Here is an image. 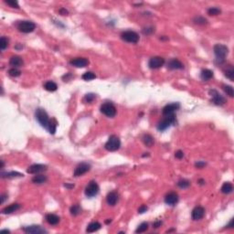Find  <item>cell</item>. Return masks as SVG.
Masks as SVG:
<instances>
[{
  "mask_svg": "<svg viewBox=\"0 0 234 234\" xmlns=\"http://www.w3.org/2000/svg\"><path fill=\"white\" fill-rule=\"evenodd\" d=\"M81 211H82V209H81L80 205H78V204H75V205L71 206V210H70L71 214L73 215V216L79 215V214L81 213Z\"/></svg>",
  "mask_w": 234,
  "mask_h": 234,
  "instance_id": "31",
  "label": "cell"
},
{
  "mask_svg": "<svg viewBox=\"0 0 234 234\" xmlns=\"http://www.w3.org/2000/svg\"><path fill=\"white\" fill-rule=\"evenodd\" d=\"M16 27L22 33H30L34 31V29L36 28V25L32 21L24 20V21L18 22L16 25Z\"/></svg>",
  "mask_w": 234,
  "mask_h": 234,
  "instance_id": "5",
  "label": "cell"
},
{
  "mask_svg": "<svg viewBox=\"0 0 234 234\" xmlns=\"http://www.w3.org/2000/svg\"><path fill=\"white\" fill-rule=\"evenodd\" d=\"M221 13V10L218 7H210L208 10V14L210 16H218Z\"/></svg>",
  "mask_w": 234,
  "mask_h": 234,
  "instance_id": "38",
  "label": "cell"
},
{
  "mask_svg": "<svg viewBox=\"0 0 234 234\" xmlns=\"http://www.w3.org/2000/svg\"><path fill=\"white\" fill-rule=\"evenodd\" d=\"M223 90L227 93V95H229L230 97H233L234 96L233 88L232 86H230V85H223Z\"/></svg>",
  "mask_w": 234,
  "mask_h": 234,
  "instance_id": "40",
  "label": "cell"
},
{
  "mask_svg": "<svg viewBox=\"0 0 234 234\" xmlns=\"http://www.w3.org/2000/svg\"><path fill=\"white\" fill-rule=\"evenodd\" d=\"M19 209H20V205L17 204V203H14V204H11V205L5 207V209H3L2 210V213L3 214H11V213L16 211Z\"/></svg>",
  "mask_w": 234,
  "mask_h": 234,
  "instance_id": "22",
  "label": "cell"
},
{
  "mask_svg": "<svg viewBox=\"0 0 234 234\" xmlns=\"http://www.w3.org/2000/svg\"><path fill=\"white\" fill-rule=\"evenodd\" d=\"M23 232H25L26 233L29 234H41V233H47L48 232L43 229L42 227L38 226V225H32V226H27V227H24Z\"/></svg>",
  "mask_w": 234,
  "mask_h": 234,
  "instance_id": "12",
  "label": "cell"
},
{
  "mask_svg": "<svg viewBox=\"0 0 234 234\" xmlns=\"http://www.w3.org/2000/svg\"><path fill=\"white\" fill-rule=\"evenodd\" d=\"M101 227H102L101 223H99L98 221H93V222H92L88 225V227L86 229V232H95L99 231L101 229Z\"/></svg>",
  "mask_w": 234,
  "mask_h": 234,
  "instance_id": "25",
  "label": "cell"
},
{
  "mask_svg": "<svg viewBox=\"0 0 234 234\" xmlns=\"http://www.w3.org/2000/svg\"><path fill=\"white\" fill-rule=\"evenodd\" d=\"M198 182H199V185H204V184H205V180H204V179H199Z\"/></svg>",
  "mask_w": 234,
  "mask_h": 234,
  "instance_id": "51",
  "label": "cell"
},
{
  "mask_svg": "<svg viewBox=\"0 0 234 234\" xmlns=\"http://www.w3.org/2000/svg\"><path fill=\"white\" fill-rule=\"evenodd\" d=\"M60 217L57 216L56 214L53 213H49L46 215V221L49 224V225H57L60 222Z\"/></svg>",
  "mask_w": 234,
  "mask_h": 234,
  "instance_id": "21",
  "label": "cell"
},
{
  "mask_svg": "<svg viewBox=\"0 0 234 234\" xmlns=\"http://www.w3.org/2000/svg\"><path fill=\"white\" fill-rule=\"evenodd\" d=\"M59 13L61 15V16H67L68 14H69V12H68V10L66 9V8H60V10H59Z\"/></svg>",
  "mask_w": 234,
  "mask_h": 234,
  "instance_id": "48",
  "label": "cell"
},
{
  "mask_svg": "<svg viewBox=\"0 0 234 234\" xmlns=\"http://www.w3.org/2000/svg\"><path fill=\"white\" fill-rule=\"evenodd\" d=\"M9 64L13 68H18V67H20V66H22L24 64V61H23L21 57H19V56H13L9 60Z\"/></svg>",
  "mask_w": 234,
  "mask_h": 234,
  "instance_id": "20",
  "label": "cell"
},
{
  "mask_svg": "<svg viewBox=\"0 0 234 234\" xmlns=\"http://www.w3.org/2000/svg\"><path fill=\"white\" fill-rule=\"evenodd\" d=\"M175 156H176V158H177V159H181V158H183V156H184V153H183V151H181V150H177V151L175 153Z\"/></svg>",
  "mask_w": 234,
  "mask_h": 234,
  "instance_id": "43",
  "label": "cell"
},
{
  "mask_svg": "<svg viewBox=\"0 0 234 234\" xmlns=\"http://www.w3.org/2000/svg\"><path fill=\"white\" fill-rule=\"evenodd\" d=\"M148 210V208H147L145 205H142V206L138 209V213L143 214V213L146 212V210Z\"/></svg>",
  "mask_w": 234,
  "mask_h": 234,
  "instance_id": "46",
  "label": "cell"
},
{
  "mask_svg": "<svg viewBox=\"0 0 234 234\" xmlns=\"http://www.w3.org/2000/svg\"><path fill=\"white\" fill-rule=\"evenodd\" d=\"M65 187H66V188H74V185H69V184H65Z\"/></svg>",
  "mask_w": 234,
  "mask_h": 234,
  "instance_id": "52",
  "label": "cell"
},
{
  "mask_svg": "<svg viewBox=\"0 0 234 234\" xmlns=\"http://www.w3.org/2000/svg\"><path fill=\"white\" fill-rule=\"evenodd\" d=\"M166 204L169 206H175L178 202V195L176 192H170L165 197Z\"/></svg>",
  "mask_w": 234,
  "mask_h": 234,
  "instance_id": "17",
  "label": "cell"
},
{
  "mask_svg": "<svg viewBox=\"0 0 234 234\" xmlns=\"http://www.w3.org/2000/svg\"><path fill=\"white\" fill-rule=\"evenodd\" d=\"M180 108V104L179 103H173L166 105L163 108V115H173L175 114L176 111H177Z\"/></svg>",
  "mask_w": 234,
  "mask_h": 234,
  "instance_id": "13",
  "label": "cell"
},
{
  "mask_svg": "<svg viewBox=\"0 0 234 234\" xmlns=\"http://www.w3.org/2000/svg\"><path fill=\"white\" fill-rule=\"evenodd\" d=\"M166 66H167V68L170 69V70H181V69L184 68L183 63H182L180 60H178L177 59H172V60H170L167 62Z\"/></svg>",
  "mask_w": 234,
  "mask_h": 234,
  "instance_id": "18",
  "label": "cell"
},
{
  "mask_svg": "<svg viewBox=\"0 0 234 234\" xmlns=\"http://www.w3.org/2000/svg\"><path fill=\"white\" fill-rule=\"evenodd\" d=\"M210 94L211 95V102L216 105H223L226 103L225 97H223L218 91L216 90H210Z\"/></svg>",
  "mask_w": 234,
  "mask_h": 234,
  "instance_id": "9",
  "label": "cell"
},
{
  "mask_svg": "<svg viewBox=\"0 0 234 234\" xmlns=\"http://www.w3.org/2000/svg\"><path fill=\"white\" fill-rule=\"evenodd\" d=\"M161 225H162V221H159V220H157V221H155L153 223V228L157 229V228H159Z\"/></svg>",
  "mask_w": 234,
  "mask_h": 234,
  "instance_id": "47",
  "label": "cell"
},
{
  "mask_svg": "<svg viewBox=\"0 0 234 234\" xmlns=\"http://www.w3.org/2000/svg\"><path fill=\"white\" fill-rule=\"evenodd\" d=\"M121 146V141L119 139V137L117 135H111L108 139V141L105 143V149L110 151V152H115V151H117Z\"/></svg>",
  "mask_w": 234,
  "mask_h": 234,
  "instance_id": "4",
  "label": "cell"
},
{
  "mask_svg": "<svg viewBox=\"0 0 234 234\" xmlns=\"http://www.w3.org/2000/svg\"><path fill=\"white\" fill-rule=\"evenodd\" d=\"M82 78L84 81H92V80H93V79L96 78V75H95L93 71H87V72H85V73L82 75Z\"/></svg>",
  "mask_w": 234,
  "mask_h": 234,
  "instance_id": "33",
  "label": "cell"
},
{
  "mask_svg": "<svg viewBox=\"0 0 234 234\" xmlns=\"http://www.w3.org/2000/svg\"><path fill=\"white\" fill-rule=\"evenodd\" d=\"M118 199H119V195L116 191H112V192L108 193V195L106 197V202L110 206H115L117 203Z\"/></svg>",
  "mask_w": 234,
  "mask_h": 234,
  "instance_id": "19",
  "label": "cell"
},
{
  "mask_svg": "<svg viewBox=\"0 0 234 234\" xmlns=\"http://www.w3.org/2000/svg\"><path fill=\"white\" fill-rule=\"evenodd\" d=\"M111 222V220H107V221H105V223L106 224H108V223H110Z\"/></svg>",
  "mask_w": 234,
  "mask_h": 234,
  "instance_id": "54",
  "label": "cell"
},
{
  "mask_svg": "<svg viewBox=\"0 0 234 234\" xmlns=\"http://www.w3.org/2000/svg\"><path fill=\"white\" fill-rule=\"evenodd\" d=\"M194 23L199 24V25H205V24L208 23V20H207L205 17L199 16H196V17L194 18Z\"/></svg>",
  "mask_w": 234,
  "mask_h": 234,
  "instance_id": "39",
  "label": "cell"
},
{
  "mask_svg": "<svg viewBox=\"0 0 234 234\" xmlns=\"http://www.w3.org/2000/svg\"><path fill=\"white\" fill-rule=\"evenodd\" d=\"M57 125H58V122H57L56 119H54V118L50 119V122H49V127H48V131L51 134H54L55 132H56V129H57Z\"/></svg>",
  "mask_w": 234,
  "mask_h": 234,
  "instance_id": "30",
  "label": "cell"
},
{
  "mask_svg": "<svg viewBox=\"0 0 234 234\" xmlns=\"http://www.w3.org/2000/svg\"><path fill=\"white\" fill-rule=\"evenodd\" d=\"M5 3L8 5H10L11 7H14V8H19V5L17 4L16 1L15 0H5Z\"/></svg>",
  "mask_w": 234,
  "mask_h": 234,
  "instance_id": "42",
  "label": "cell"
},
{
  "mask_svg": "<svg viewBox=\"0 0 234 234\" xmlns=\"http://www.w3.org/2000/svg\"><path fill=\"white\" fill-rule=\"evenodd\" d=\"M154 31H155L154 27H146V28H144V29H143V33H144V34H146V35L151 34V33H153Z\"/></svg>",
  "mask_w": 234,
  "mask_h": 234,
  "instance_id": "45",
  "label": "cell"
},
{
  "mask_svg": "<svg viewBox=\"0 0 234 234\" xmlns=\"http://www.w3.org/2000/svg\"><path fill=\"white\" fill-rule=\"evenodd\" d=\"M90 169H91V166L88 163L83 162V163L79 164L76 166V168L74 169L73 175H74V177H81V176L84 175L85 173H87Z\"/></svg>",
  "mask_w": 234,
  "mask_h": 234,
  "instance_id": "10",
  "label": "cell"
},
{
  "mask_svg": "<svg viewBox=\"0 0 234 234\" xmlns=\"http://www.w3.org/2000/svg\"><path fill=\"white\" fill-rule=\"evenodd\" d=\"M101 112L107 117H115L116 115V108L112 103H105L100 108Z\"/></svg>",
  "mask_w": 234,
  "mask_h": 234,
  "instance_id": "8",
  "label": "cell"
},
{
  "mask_svg": "<svg viewBox=\"0 0 234 234\" xmlns=\"http://www.w3.org/2000/svg\"><path fill=\"white\" fill-rule=\"evenodd\" d=\"M143 142H144V144L146 146H148V147L153 146V144H154V143H155L154 137H153L151 134H149V133H146V134H144V135L143 136Z\"/></svg>",
  "mask_w": 234,
  "mask_h": 234,
  "instance_id": "27",
  "label": "cell"
},
{
  "mask_svg": "<svg viewBox=\"0 0 234 234\" xmlns=\"http://www.w3.org/2000/svg\"><path fill=\"white\" fill-rule=\"evenodd\" d=\"M177 186L180 188H188L190 186V181H188L187 179H181L177 182Z\"/></svg>",
  "mask_w": 234,
  "mask_h": 234,
  "instance_id": "36",
  "label": "cell"
},
{
  "mask_svg": "<svg viewBox=\"0 0 234 234\" xmlns=\"http://www.w3.org/2000/svg\"><path fill=\"white\" fill-rule=\"evenodd\" d=\"M214 54L216 56V61L220 64L223 63L226 56L229 54V49L223 44H216L213 48Z\"/></svg>",
  "mask_w": 234,
  "mask_h": 234,
  "instance_id": "1",
  "label": "cell"
},
{
  "mask_svg": "<svg viewBox=\"0 0 234 234\" xmlns=\"http://www.w3.org/2000/svg\"><path fill=\"white\" fill-rule=\"evenodd\" d=\"M205 216V209L201 206H198L193 209L191 212V217L194 221H199Z\"/></svg>",
  "mask_w": 234,
  "mask_h": 234,
  "instance_id": "16",
  "label": "cell"
},
{
  "mask_svg": "<svg viewBox=\"0 0 234 234\" xmlns=\"http://www.w3.org/2000/svg\"><path fill=\"white\" fill-rule=\"evenodd\" d=\"M47 168H48V167H47V166H45V165H42V164H34V165H31V166L27 168V172L28 174H35V175H37V174H39V173H41V172L46 171Z\"/></svg>",
  "mask_w": 234,
  "mask_h": 234,
  "instance_id": "14",
  "label": "cell"
},
{
  "mask_svg": "<svg viewBox=\"0 0 234 234\" xmlns=\"http://www.w3.org/2000/svg\"><path fill=\"white\" fill-rule=\"evenodd\" d=\"M70 64L76 68H84V67L88 66L89 60L86 58H75L70 61Z\"/></svg>",
  "mask_w": 234,
  "mask_h": 234,
  "instance_id": "15",
  "label": "cell"
},
{
  "mask_svg": "<svg viewBox=\"0 0 234 234\" xmlns=\"http://www.w3.org/2000/svg\"><path fill=\"white\" fill-rule=\"evenodd\" d=\"M35 117H36V120L38 122V123L42 127H44L48 130L50 119L48 115V114L46 113V111L42 108H38L35 112Z\"/></svg>",
  "mask_w": 234,
  "mask_h": 234,
  "instance_id": "3",
  "label": "cell"
},
{
  "mask_svg": "<svg viewBox=\"0 0 234 234\" xmlns=\"http://www.w3.org/2000/svg\"><path fill=\"white\" fill-rule=\"evenodd\" d=\"M6 198H7V195H6V194H2V195H1V197H0V199H1L0 203H1V204H3V203L5 202V200L6 199Z\"/></svg>",
  "mask_w": 234,
  "mask_h": 234,
  "instance_id": "49",
  "label": "cell"
},
{
  "mask_svg": "<svg viewBox=\"0 0 234 234\" xmlns=\"http://www.w3.org/2000/svg\"><path fill=\"white\" fill-rule=\"evenodd\" d=\"M4 232H6V233H10V232L8 230H2L1 231V233H4Z\"/></svg>",
  "mask_w": 234,
  "mask_h": 234,
  "instance_id": "53",
  "label": "cell"
},
{
  "mask_svg": "<svg viewBox=\"0 0 234 234\" xmlns=\"http://www.w3.org/2000/svg\"><path fill=\"white\" fill-rule=\"evenodd\" d=\"M24 175L19 173V172H16V171H11V172H2L1 173V177L3 178H14V177H23Z\"/></svg>",
  "mask_w": 234,
  "mask_h": 234,
  "instance_id": "24",
  "label": "cell"
},
{
  "mask_svg": "<svg viewBox=\"0 0 234 234\" xmlns=\"http://www.w3.org/2000/svg\"><path fill=\"white\" fill-rule=\"evenodd\" d=\"M200 78L207 82V81H210V79L213 78V71L209 70V69H205V70H202L201 72H200Z\"/></svg>",
  "mask_w": 234,
  "mask_h": 234,
  "instance_id": "23",
  "label": "cell"
},
{
  "mask_svg": "<svg viewBox=\"0 0 234 234\" xmlns=\"http://www.w3.org/2000/svg\"><path fill=\"white\" fill-rule=\"evenodd\" d=\"M95 98H96V95H95L94 93H88V94H86V95L84 96L83 101H84L85 103H93V100H94Z\"/></svg>",
  "mask_w": 234,
  "mask_h": 234,
  "instance_id": "41",
  "label": "cell"
},
{
  "mask_svg": "<svg viewBox=\"0 0 234 234\" xmlns=\"http://www.w3.org/2000/svg\"><path fill=\"white\" fill-rule=\"evenodd\" d=\"M177 123V119H176V115H164V118L157 123V130L158 131H165L171 125H174Z\"/></svg>",
  "mask_w": 234,
  "mask_h": 234,
  "instance_id": "2",
  "label": "cell"
},
{
  "mask_svg": "<svg viewBox=\"0 0 234 234\" xmlns=\"http://www.w3.org/2000/svg\"><path fill=\"white\" fill-rule=\"evenodd\" d=\"M227 228H230V229H232V228H233V219H232V220H231L230 223L227 225Z\"/></svg>",
  "mask_w": 234,
  "mask_h": 234,
  "instance_id": "50",
  "label": "cell"
},
{
  "mask_svg": "<svg viewBox=\"0 0 234 234\" xmlns=\"http://www.w3.org/2000/svg\"><path fill=\"white\" fill-rule=\"evenodd\" d=\"M121 38L122 40L128 43H137L139 40V35L133 30H127L122 32L121 35Z\"/></svg>",
  "mask_w": 234,
  "mask_h": 234,
  "instance_id": "7",
  "label": "cell"
},
{
  "mask_svg": "<svg viewBox=\"0 0 234 234\" xmlns=\"http://www.w3.org/2000/svg\"><path fill=\"white\" fill-rule=\"evenodd\" d=\"M221 190V192L224 193V194H230V193H232V190H233V186H232V184L230 183V182H225V183L222 185Z\"/></svg>",
  "mask_w": 234,
  "mask_h": 234,
  "instance_id": "29",
  "label": "cell"
},
{
  "mask_svg": "<svg viewBox=\"0 0 234 234\" xmlns=\"http://www.w3.org/2000/svg\"><path fill=\"white\" fill-rule=\"evenodd\" d=\"M8 74L11 77H18L21 74V71L17 68H11L8 70Z\"/></svg>",
  "mask_w": 234,
  "mask_h": 234,
  "instance_id": "35",
  "label": "cell"
},
{
  "mask_svg": "<svg viewBox=\"0 0 234 234\" xmlns=\"http://www.w3.org/2000/svg\"><path fill=\"white\" fill-rule=\"evenodd\" d=\"M8 46V38L5 37H2L0 38V48L1 50H5Z\"/></svg>",
  "mask_w": 234,
  "mask_h": 234,
  "instance_id": "37",
  "label": "cell"
},
{
  "mask_svg": "<svg viewBox=\"0 0 234 234\" xmlns=\"http://www.w3.org/2000/svg\"><path fill=\"white\" fill-rule=\"evenodd\" d=\"M44 89L48 92H55L58 89V85L52 81H48L44 84Z\"/></svg>",
  "mask_w": 234,
  "mask_h": 234,
  "instance_id": "26",
  "label": "cell"
},
{
  "mask_svg": "<svg viewBox=\"0 0 234 234\" xmlns=\"http://www.w3.org/2000/svg\"><path fill=\"white\" fill-rule=\"evenodd\" d=\"M164 64H165V59H163L162 57H158V56L151 58L148 62L149 68L154 69V70L161 68Z\"/></svg>",
  "mask_w": 234,
  "mask_h": 234,
  "instance_id": "11",
  "label": "cell"
},
{
  "mask_svg": "<svg viewBox=\"0 0 234 234\" xmlns=\"http://www.w3.org/2000/svg\"><path fill=\"white\" fill-rule=\"evenodd\" d=\"M205 166H206V163L203 162V161H198V162L195 164V166H196L197 168H199V169L203 168Z\"/></svg>",
  "mask_w": 234,
  "mask_h": 234,
  "instance_id": "44",
  "label": "cell"
},
{
  "mask_svg": "<svg viewBox=\"0 0 234 234\" xmlns=\"http://www.w3.org/2000/svg\"><path fill=\"white\" fill-rule=\"evenodd\" d=\"M99 190H100V188H99L98 184L95 181L93 180V181L89 182V184L86 186L84 192H85L86 197L93 198V197H95L99 193Z\"/></svg>",
  "mask_w": 234,
  "mask_h": 234,
  "instance_id": "6",
  "label": "cell"
},
{
  "mask_svg": "<svg viewBox=\"0 0 234 234\" xmlns=\"http://www.w3.org/2000/svg\"><path fill=\"white\" fill-rule=\"evenodd\" d=\"M225 76L230 79L231 81H233L234 80V70L232 68V66H230L226 71H225Z\"/></svg>",
  "mask_w": 234,
  "mask_h": 234,
  "instance_id": "34",
  "label": "cell"
},
{
  "mask_svg": "<svg viewBox=\"0 0 234 234\" xmlns=\"http://www.w3.org/2000/svg\"><path fill=\"white\" fill-rule=\"evenodd\" d=\"M147 230H148V223L143 222V223H141V224L138 226V228L136 229L135 232H136V233H143V232H146Z\"/></svg>",
  "mask_w": 234,
  "mask_h": 234,
  "instance_id": "32",
  "label": "cell"
},
{
  "mask_svg": "<svg viewBox=\"0 0 234 234\" xmlns=\"http://www.w3.org/2000/svg\"><path fill=\"white\" fill-rule=\"evenodd\" d=\"M47 179H48L47 176L37 174V176H35L32 178V182L35 183V184H43V183H45L47 181Z\"/></svg>",
  "mask_w": 234,
  "mask_h": 234,
  "instance_id": "28",
  "label": "cell"
}]
</instances>
